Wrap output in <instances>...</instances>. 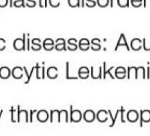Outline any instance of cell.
Here are the masks:
<instances>
[{
    "mask_svg": "<svg viewBox=\"0 0 150 136\" xmlns=\"http://www.w3.org/2000/svg\"><path fill=\"white\" fill-rule=\"evenodd\" d=\"M27 35L23 34L22 38H16L13 42V48L17 50H25L27 49L26 41H27Z\"/></svg>",
    "mask_w": 150,
    "mask_h": 136,
    "instance_id": "6da1fadb",
    "label": "cell"
},
{
    "mask_svg": "<svg viewBox=\"0 0 150 136\" xmlns=\"http://www.w3.org/2000/svg\"><path fill=\"white\" fill-rule=\"evenodd\" d=\"M82 119V113L79 110H73L72 106H71V112L69 117V121L72 123H79Z\"/></svg>",
    "mask_w": 150,
    "mask_h": 136,
    "instance_id": "7a4b0ae2",
    "label": "cell"
},
{
    "mask_svg": "<svg viewBox=\"0 0 150 136\" xmlns=\"http://www.w3.org/2000/svg\"><path fill=\"white\" fill-rule=\"evenodd\" d=\"M16 111H17V119H16V122L20 123L21 120V118H25L26 123H28L29 122V118H28L29 113H28V111L27 110H22V109H21V106L18 105Z\"/></svg>",
    "mask_w": 150,
    "mask_h": 136,
    "instance_id": "3957f363",
    "label": "cell"
},
{
    "mask_svg": "<svg viewBox=\"0 0 150 136\" xmlns=\"http://www.w3.org/2000/svg\"><path fill=\"white\" fill-rule=\"evenodd\" d=\"M51 113H53V114H55V115H57V122L58 123H60L61 122V119H62V118H64V120H65V122L67 123V122H69V117H68V112H67V110H52L51 111H50Z\"/></svg>",
    "mask_w": 150,
    "mask_h": 136,
    "instance_id": "277c9868",
    "label": "cell"
},
{
    "mask_svg": "<svg viewBox=\"0 0 150 136\" xmlns=\"http://www.w3.org/2000/svg\"><path fill=\"white\" fill-rule=\"evenodd\" d=\"M36 118L40 123H45L50 118V114L46 110H40L36 112Z\"/></svg>",
    "mask_w": 150,
    "mask_h": 136,
    "instance_id": "5b68a950",
    "label": "cell"
},
{
    "mask_svg": "<svg viewBox=\"0 0 150 136\" xmlns=\"http://www.w3.org/2000/svg\"><path fill=\"white\" fill-rule=\"evenodd\" d=\"M23 72H24L23 67L17 65L13 68V70L11 72V75L16 80H20L23 77Z\"/></svg>",
    "mask_w": 150,
    "mask_h": 136,
    "instance_id": "8992f818",
    "label": "cell"
},
{
    "mask_svg": "<svg viewBox=\"0 0 150 136\" xmlns=\"http://www.w3.org/2000/svg\"><path fill=\"white\" fill-rule=\"evenodd\" d=\"M82 118L87 122V123H92L96 119V113L92 110H87L85 112L82 114Z\"/></svg>",
    "mask_w": 150,
    "mask_h": 136,
    "instance_id": "52a82bcc",
    "label": "cell"
},
{
    "mask_svg": "<svg viewBox=\"0 0 150 136\" xmlns=\"http://www.w3.org/2000/svg\"><path fill=\"white\" fill-rule=\"evenodd\" d=\"M90 76V70L87 66H81L79 68L78 71V77H80L81 79H88Z\"/></svg>",
    "mask_w": 150,
    "mask_h": 136,
    "instance_id": "ba28073f",
    "label": "cell"
},
{
    "mask_svg": "<svg viewBox=\"0 0 150 136\" xmlns=\"http://www.w3.org/2000/svg\"><path fill=\"white\" fill-rule=\"evenodd\" d=\"M46 75L48 78L54 80L58 76V69L56 66H50L46 71Z\"/></svg>",
    "mask_w": 150,
    "mask_h": 136,
    "instance_id": "9c48e42d",
    "label": "cell"
},
{
    "mask_svg": "<svg viewBox=\"0 0 150 136\" xmlns=\"http://www.w3.org/2000/svg\"><path fill=\"white\" fill-rule=\"evenodd\" d=\"M11 69L8 66H1L0 67V78L3 80H6L11 76Z\"/></svg>",
    "mask_w": 150,
    "mask_h": 136,
    "instance_id": "30bf717a",
    "label": "cell"
},
{
    "mask_svg": "<svg viewBox=\"0 0 150 136\" xmlns=\"http://www.w3.org/2000/svg\"><path fill=\"white\" fill-rule=\"evenodd\" d=\"M35 69H36V79H44L45 78V67H44V63L43 65L41 67L40 64L37 63L35 64Z\"/></svg>",
    "mask_w": 150,
    "mask_h": 136,
    "instance_id": "8fae6325",
    "label": "cell"
},
{
    "mask_svg": "<svg viewBox=\"0 0 150 136\" xmlns=\"http://www.w3.org/2000/svg\"><path fill=\"white\" fill-rule=\"evenodd\" d=\"M96 118L101 122V123H104L107 121L108 119V115H107V111L104 110H99L96 114Z\"/></svg>",
    "mask_w": 150,
    "mask_h": 136,
    "instance_id": "7c38bea8",
    "label": "cell"
},
{
    "mask_svg": "<svg viewBox=\"0 0 150 136\" xmlns=\"http://www.w3.org/2000/svg\"><path fill=\"white\" fill-rule=\"evenodd\" d=\"M120 46H125L128 50H130V48H129V46H128V43H127V42H126V39H125V36L124 34H121V35H120V37H119V40H118V42H117V46H116V48H115V50H117V48L120 47Z\"/></svg>",
    "mask_w": 150,
    "mask_h": 136,
    "instance_id": "4fadbf2b",
    "label": "cell"
},
{
    "mask_svg": "<svg viewBox=\"0 0 150 136\" xmlns=\"http://www.w3.org/2000/svg\"><path fill=\"white\" fill-rule=\"evenodd\" d=\"M115 75L118 79H124L126 75V70L123 66H118L115 71Z\"/></svg>",
    "mask_w": 150,
    "mask_h": 136,
    "instance_id": "5bb4252c",
    "label": "cell"
},
{
    "mask_svg": "<svg viewBox=\"0 0 150 136\" xmlns=\"http://www.w3.org/2000/svg\"><path fill=\"white\" fill-rule=\"evenodd\" d=\"M68 44H69V46L66 49H68L70 50H76L78 49L77 40L75 38H70L68 40Z\"/></svg>",
    "mask_w": 150,
    "mask_h": 136,
    "instance_id": "9a60e30c",
    "label": "cell"
},
{
    "mask_svg": "<svg viewBox=\"0 0 150 136\" xmlns=\"http://www.w3.org/2000/svg\"><path fill=\"white\" fill-rule=\"evenodd\" d=\"M138 118H139V114H138V112L136 110H132L128 111V113H127V118H128L129 121L135 122L138 119Z\"/></svg>",
    "mask_w": 150,
    "mask_h": 136,
    "instance_id": "2e32d148",
    "label": "cell"
},
{
    "mask_svg": "<svg viewBox=\"0 0 150 136\" xmlns=\"http://www.w3.org/2000/svg\"><path fill=\"white\" fill-rule=\"evenodd\" d=\"M131 47L134 50H139L141 48V41L138 38H134L131 42Z\"/></svg>",
    "mask_w": 150,
    "mask_h": 136,
    "instance_id": "e0dca14e",
    "label": "cell"
},
{
    "mask_svg": "<svg viewBox=\"0 0 150 136\" xmlns=\"http://www.w3.org/2000/svg\"><path fill=\"white\" fill-rule=\"evenodd\" d=\"M91 49L94 50H99L101 49V40L98 38H94L91 41Z\"/></svg>",
    "mask_w": 150,
    "mask_h": 136,
    "instance_id": "ac0fdd59",
    "label": "cell"
},
{
    "mask_svg": "<svg viewBox=\"0 0 150 136\" xmlns=\"http://www.w3.org/2000/svg\"><path fill=\"white\" fill-rule=\"evenodd\" d=\"M35 69V65L32 67L31 72L28 74V70H27V67H26V66H24V67H23V70H24V72H25V74H26V75H27V80H26V81H25V82H24L25 84L29 83V81H30V80H31V77H32V74H33V73H34Z\"/></svg>",
    "mask_w": 150,
    "mask_h": 136,
    "instance_id": "d6986e66",
    "label": "cell"
},
{
    "mask_svg": "<svg viewBox=\"0 0 150 136\" xmlns=\"http://www.w3.org/2000/svg\"><path fill=\"white\" fill-rule=\"evenodd\" d=\"M141 119L142 121H145V122L150 121V111L147 110L141 111Z\"/></svg>",
    "mask_w": 150,
    "mask_h": 136,
    "instance_id": "ffe728a7",
    "label": "cell"
},
{
    "mask_svg": "<svg viewBox=\"0 0 150 136\" xmlns=\"http://www.w3.org/2000/svg\"><path fill=\"white\" fill-rule=\"evenodd\" d=\"M113 68H114V67L112 66V67L109 68L108 70H106V63H105V62L103 63V78H105V77H106V75H107V74H109L112 79H114V76L111 74V70L113 69Z\"/></svg>",
    "mask_w": 150,
    "mask_h": 136,
    "instance_id": "44dd1931",
    "label": "cell"
},
{
    "mask_svg": "<svg viewBox=\"0 0 150 136\" xmlns=\"http://www.w3.org/2000/svg\"><path fill=\"white\" fill-rule=\"evenodd\" d=\"M69 62H66L65 63V77L67 80H77L78 77H73V76H70L69 74Z\"/></svg>",
    "mask_w": 150,
    "mask_h": 136,
    "instance_id": "7402d4cb",
    "label": "cell"
},
{
    "mask_svg": "<svg viewBox=\"0 0 150 136\" xmlns=\"http://www.w3.org/2000/svg\"><path fill=\"white\" fill-rule=\"evenodd\" d=\"M68 4L71 7H80L81 0H68Z\"/></svg>",
    "mask_w": 150,
    "mask_h": 136,
    "instance_id": "603a6c76",
    "label": "cell"
},
{
    "mask_svg": "<svg viewBox=\"0 0 150 136\" xmlns=\"http://www.w3.org/2000/svg\"><path fill=\"white\" fill-rule=\"evenodd\" d=\"M13 6L15 7H25L26 5H25V2H24V0H14L13 1Z\"/></svg>",
    "mask_w": 150,
    "mask_h": 136,
    "instance_id": "cb8c5ba5",
    "label": "cell"
},
{
    "mask_svg": "<svg viewBox=\"0 0 150 136\" xmlns=\"http://www.w3.org/2000/svg\"><path fill=\"white\" fill-rule=\"evenodd\" d=\"M117 4L120 7H129V0H117Z\"/></svg>",
    "mask_w": 150,
    "mask_h": 136,
    "instance_id": "d4e9b609",
    "label": "cell"
},
{
    "mask_svg": "<svg viewBox=\"0 0 150 136\" xmlns=\"http://www.w3.org/2000/svg\"><path fill=\"white\" fill-rule=\"evenodd\" d=\"M110 3V0H97V5L100 7H106Z\"/></svg>",
    "mask_w": 150,
    "mask_h": 136,
    "instance_id": "484cf974",
    "label": "cell"
},
{
    "mask_svg": "<svg viewBox=\"0 0 150 136\" xmlns=\"http://www.w3.org/2000/svg\"><path fill=\"white\" fill-rule=\"evenodd\" d=\"M57 50L60 51V50H66V43H58V44H55V47H54Z\"/></svg>",
    "mask_w": 150,
    "mask_h": 136,
    "instance_id": "4316f807",
    "label": "cell"
},
{
    "mask_svg": "<svg viewBox=\"0 0 150 136\" xmlns=\"http://www.w3.org/2000/svg\"><path fill=\"white\" fill-rule=\"evenodd\" d=\"M131 3L133 7H139L142 5V0H131Z\"/></svg>",
    "mask_w": 150,
    "mask_h": 136,
    "instance_id": "83f0119b",
    "label": "cell"
},
{
    "mask_svg": "<svg viewBox=\"0 0 150 136\" xmlns=\"http://www.w3.org/2000/svg\"><path fill=\"white\" fill-rule=\"evenodd\" d=\"M49 4L52 7H58L60 5V0H49Z\"/></svg>",
    "mask_w": 150,
    "mask_h": 136,
    "instance_id": "f1b7e54d",
    "label": "cell"
},
{
    "mask_svg": "<svg viewBox=\"0 0 150 136\" xmlns=\"http://www.w3.org/2000/svg\"><path fill=\"white\" fill-rule=\"evenodd\" d=\"M86 5L88 7H94L96 5V2L95 0H86Z\"/></svg>",
    "mask_w": 150,
    "mask_h": 136,
    "instance_id": "f546056e",
    "label": "cell"
},
{
    "mask_svg": "<svg viewBox=\"0 0 150 136\" xmlns=\"http://www.w3.org/2000/svg\"><path fill=\"white\" fill-rule=\"evenodd\" d=\"M6 49V40L4 38H0V50H4Z\"/></svg>",
    "mask_w": 150,
    "mask_h": 136,
    "instance_id": "4dcf8cb0",
    "label": "cell"
},
{
    "mask_svg": "<svg viewBox=\"0 0 150 136\" xmlns=\"http://www.w3.org/2000/svg\"><path fill=\"white\" fill-rule=\"evenodd\" d=\"M10 111H11V114H12V122H16V119L14 118H15V112H16V110L14 109V107H12L11 108V110H10Z\"/></svg>",
    "mask_w": 150,
    "mask_h": 136,
    "instance_id": "1f68e13d",
    "label": "cell"
},
{
    "mask_svg": "<svg viewBox=\"0 0 150 136\" xmlns=\"http://www.w3.org/2000/svg\"><path fill=\"white\" fill-rule=\"evenodd\" d=\"M27 6H28V7H34L35 5H36V2H35V0H27Z\"/></svg>",
    "mask_w": 150,
    "mask_h": 136,
    "instance_id": "d6a6232c",
    "label": "cell"
},
{
    "mask_svg": "<svg viewBox=\"0 0 150 136\" xmlns=\"http://www.w3.org/2000/svg\"><path fill=\"white\" fill-rule=\"evenodd\" d=\"M44 50H52L55 47V44H42Z\"/></svg>",
    "mask_w": 150,
    "mask_h": 136,
    "instance_id": "836d02e7",
    "label": "cell"
},
{
    "mask_svg": "<svg viewBox=\"0 0 150 136\" xmlns=\"http://www.w3.org/2000/svg\"><path fill=\"white\" fill-rule=\"evenodd\" d=\"M42 44H55V41L51 38H46Z\"/></svg>",
    "mask_w": 150,
    "mask_h": 136,
    "instance_id": "e575fe53",
    "label": "cell"
},
{
    "mask_svg": "<svg viewBox=\"0 0 150 136\" xmlns=\"http://www.w3.org/2000/svg\"><path fill=\"white\" fill-rule=\"evenodd\" d=\"M79 48L81 50H88L90 48V44H79Z\"/></svg>",
    "mask_w": 150,
    "mask_h": 136,
    "instance_id": "d590c367",
    "label": "cell"
},
{
    "mask_svg": "<svg viewBox=\"0 0 150 136\" xmlns=\"http://www.w3.org/2000/svg\"><path fill=\"white\" fill-rule=\"evenodd\" d=\"M79 44H90V41L87 38H82L79 41Z\"/></svg>",
    "mask_w": 150,
    "mask_h": 136,
    "instance_id": "8d00e7d4",
    "label": "cell"
},
{
    "mask_svg": "<svg viewBox=\"0 0 150 136\" xmlns=\"http://www.w3.org/2000/svg\"><path fill=\"white\" fill-rule=\"evenodd\" d=\"M27 36H28V38H27V43H26V46H27V49L26 50H30V38H29V36H30V35L29 34H28L27 35Z\"/></svg>",
    "mask_w": 150,
    "mask_h": 136,
    "instance_id": "74e56055",
    "label": "cell"
},
{
    "mask_svg": "<svg viewBox=\"0 0 150 136\" xmlns=\"http://www.w3.org/2000/svg\"><path fill=\"white\" fill-rule=\"evenodd\" d=\"M31 49L33 50H40L42 49V44H35V45H32Z\"/></svg>",
    "mask_w": 150,
    "mask_h": 136,
    "instance_id": "f35d334b",
    "label": "cell"
},
{
    "mask_svg": "<svg viewBox=\"0 0 150 136\" xmlns=\"http://www.w3.org/2000/svg\"><path fill=\"white\" fill-rule=\"evenodd\" d=\"M8 4V0H0V7H6Z\"/></svg>",
    "mask_w": 150,
    "mask_h": 136,
    "instance_id": "ab89813d",
    "label": "cell"
},
{
    "mask_svg": "<svg viewBox=\"0 0 150 136\" xmlns=\"http://www.w3.org/2000/svg\"><path fill=\"white\" fill-rule=\"evenodd\" d=\"M41 40L39 38H34L32 40V45H35V44H41Z\"/></svg>",
    "mask_w": 150,
    "mask_h": 136,
    "instance_id": "60d3db41",
    "label": "cell"
},
{
    "mask_svg": "<svg viewBox=\"0 0 150 136\" xmlns=\"http://www.w3.org/2000/svg\"><path fill=\"white\" fill-rule=\"evenodd\" d=\"M58 43H65V40L64 38H57L55 41V44H58Z\"/></svg>",
    "mask_w": 150,
    "mask_h": 136,
    "instance_id": "b9f144b4",
    "label": "cell"
},
{
    "mask_svg": "<svg viewBox=\"0 0 150 136\" xmlns=\"http://www.w3.org/2000/svg\"><path fill=\"white\" fill-rule=\"evenodd\" d=\"M35 112H36V110H30V119H29V121H30L31 123L33 122V114H34Z\"/></svg>",
    "mask_w": 150,
    "mask_h": 136,
    "instance_id": "7bdbcfd3",
    "label": "cell"
},
{
    "mask_svg": "<svg viewBox=\"0 0 150 136\" xmlns=\"http://www.w3.org/2000/svg\"><path fill=\"white\" fill-rule=\"evenodd\" d=\"M39 5H40L41 7L45 6V0H40V1H39Z\"/></svg>",
    "mask_w": 150,
    "mask_h": 136,
    "instance_id": "ee69618b",
    "label": "cell"
},
{
    "mask_svg": "<svg viewBox=\"0 0 150 136\" xmlns=\"http://www.w3.org/2000/svg\"><path fill=\"white\" fill-rule=\"evenodd\" d=\"M81 6H85V0H81Z\"/></svg>",
    "mask_w": 150,
    "mask_h": 136,
    "instance_id": "f6af8a7d",
    "label": "cell"
},
{
    "mask_svg": "<svg viewBox=\"0 0 150 136\" xmlns=\"http://www.w3.org/2000/svg\"><path fill=\"white\" fill-rule=\"evenodd\" d=\"M9 5H10V7L13 6V0H9Z\"/></svg>",
    "mask_w": 150,
    "mask_h": 136,
    "instance_id": "bcb514c9",
    "label": "cell"
},
{
    "mask_svg": "<svg viewBox=\"0 0 150 136\" xmlns=\"http://www.w3.org/2000/svg\"><path fill=\"white\" fill-rule=\"evenodd\" d=\"M114 6V0H110V7H113Z\"/></svg>",
    "mask_w": 150,
    "mask_h": 136,
    "instance_id": "7dc6e473",
    "label": "cell"
},
{
    "mask_svg": "<svg viewBox=\"0 0 150 136\" xmlns=\"http://www.w3.org/2000/svg\"><path fill=\"white\" fill-rule=\"evenodd\" d=\"M2 114H3V110H1V111H0V120H1V117H2Z\"/></svg>",
    "mask_w": 150,
    "mask_h": 136,
    "instance_id": "c3c4849f",
    "label": "cell"
},
{
    "mask_svg": "<svg viewBox=\"0 0 150 136\" xmlns=\"http://www.w3.org/2000/svg\"><path fill=\"white\" fill-rule=\"evenodd\" d=\"M146 0H144V3H143V4H144V7H145V8H146Z\"/></svg>",
    "mask_w": 150,
    "mask_h": 136,
    "instance_id": "681fc988",
    "label": "cell"
}]
</instances>
